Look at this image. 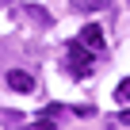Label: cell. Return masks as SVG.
<instances>
[{
    "label": "cell",
    "instance_id": "obj_1",
    "mask_svg": "<svg viewBox=\"0 0 130 130\" xmlns=\"http://www.w3.org/2000/svg\"><path fill=\"white\" fill-rule=\"evenodd\" d=\"M8 88L12 92H19V96H27V92H35V77L27 73V69H8Z\"/></svg>",
    "mask_w": 130,
    "mask_h": 130
},
{
    "label": "cell",
    "instance_id": "obj_2",
    "mask_svg": "<svg viewBox=\"0 0 130 130\" xmlns=\"http://www.w3.org/2000/svg\"><path fill=\"white\" fill-rule=\"evenodd\" d=\"M69 65H73L77 73H88V69H92V54L80 50V42H73V46H69Z\"/></svg>",
    "mask_w": 130,
    "mask_h": 130
},
{
    "label": "cell",
    "instance_id": "obj_3",
    "mask_svg": "<svg viewBox=\"0 0 130 130\" xmlns=\"http://www.w3.org/2000/svg\"><path fill=\"white\" fill-rule=\"evenodd\" d=\"M80 46H88V50H103V31L96 27V23H88L84 31H80V38H77Z\"/></svg>",
    "mask_w": 130,
    "mask_h": 130
},
{
    "label": "cell",
    "instance_id": "obj_4",
    "mask_svg": "<svg viewBox=\"0 0 130 130\" xmlns=\"http://www.w3.org/2000/svg\"><path fill=\"white\" fill-rule=\"evenodd\" d=\"M69 4L77 12H103V8H111V0H69Z\"/></svg>",
    "mask_w": 130,
    "mask_h": 130
},
{
    "label": "cell",
    "instance_id": "obj_5",
    "mask_svg": "<svg viewBox=\"0 0 130 130\" xmlns=\"http://www.w3.org/2000/svg\"><path fill=\"white\" fill-rule=\"evenodd\" d=\"M19 12H23V15H31V19H35V27H50V15H46L42 8H35V4H23Z\"/></svg>",
    "mask_w": 130,
    "mask_h": 130
},
{
    "label": "cell",
    "instance_id": "obj_6",
    "mask_svg": "<svg viewBox=\"0 0 130 130\" xmlns=\"http://www.w3.org/2000/svg\"><path fill=\"white\" fill-rule=\"evenodd\" d=\"M115 100H119V103H130V80H122V84H119V92H115Z\"/></svg>",
    "mask_w": 130,
    "mask_h": 130
},
{
    "label": "cell",
    "instance_id": "obj_7",
    "mask_svg": "<svg viewBox=\"0 0 130 130\" xmlns=\"http://www.w3.org/2000/svg\"><path fill=\"white\" fill-rule=\"evenodd\" d=\"M122 122H126V126H130V111H126V115H122Z\"/></svg>",
    "mask_w": 130,
    "mask_h": 130
}]
</instances>
